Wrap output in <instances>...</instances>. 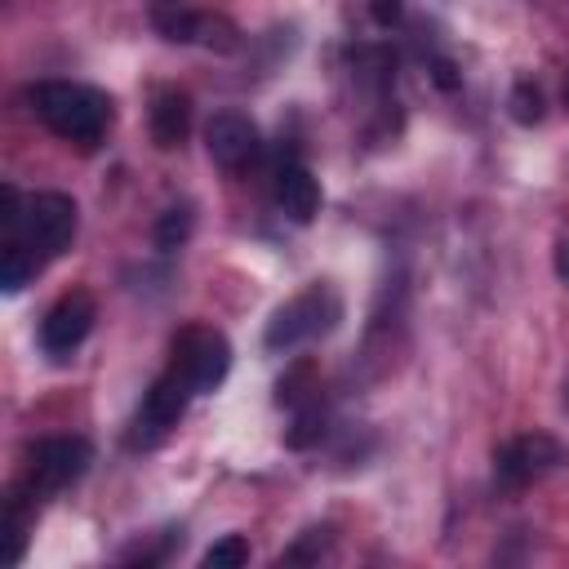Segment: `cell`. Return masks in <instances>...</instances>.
Wrapping results in <instances>:
<instances>
[{"label": "cell", "instance_id": "1", "mask_svg": "<svg viewBox=\"0 0 569 569\" xmlns=\"http://www.w3.org/2000/svg\"><path fill=\"white\" fill-rule=\"evenodd\" d=\"M31 111L62 138L76 147H98L111 129V98L93 84H76V80H40L27 89Z\"/></svg>", "mask_w": 569, "mask_h": 569}, {"label": "cell", "instance_id": "2", "mask_svg": "<svg viewBox=\"0 0 569 569\" xmlns=\"http://www.w3.org/2000/svg\"><path fill=\"white\" fill-rule=\"evenodd\" d=\"M338 320H342V298H338L329 284H311V289H302L298 298H289V302L267 320L262 347H267V351H293V347H302L307 338L329 333Z\"/></svg>", "mask_w": 569, "mask_h": 569}, {"label": "cell", "instance_id": "3", "mask_svg": "<svg viewBox=\"0 0 569 569\" xmlns=\"http://www.w3.org/2000/svg\"><path fill=\"white\" fill-rule=\"evenodd\" d=\"M76 222H80V209L71 196L62 191H36L22 200V213L13 227H4V236H18L27 240L40 258H58L71 249L76 240Z\"/></svg>", "mask_w": 569, "mask_h": 569}, {"label": "cell", "instance_id": "4", "mask_svg": "<svg viewBox=\"0 0 569 569\" xmlns=\"http://www.w3.org/2000/svg\"><path fill=\"white\" fill-rule=\"evenodd\" d=\"M169 351H173V365L169 369L191 387V396L213 391L227 378V369H231V342L218 329H209V325L178 329Z\"/></svg>", "mask_w": 569, "mask_h": 569}, {"label": "cell", "instance_id": "5", "mask_svg": "<svg viewBox=\"0 0 569 569\" xmlns=\"http://www.w3.org/2000/svg\"><path fill=\"white\" fill-rule=\"evenodd\" d=\"M187 396H191V387L169 369V373H160L147 391H142V405H138V413H133V422H129V449H151V445H160L173 427H178V418L187 413Z\"/></svg>", "mask_w": 569, "mask_h": 569}, {"label": "cell", "instance_id": "6", "mask_svg": "<svg viewBox=\"0 0 569 569\" xmlns=\"http://www.w3.org/2000/svg\"><path fill=\"white\" fill-rule=\"evenodd\" d=\"M565 462H569V449H565L556 436L533 431V436L507 440V445L498 449V458H493V471H498V480H502L507 489H525V485L542 480L547 471H556V467H565Z\"/></svg>", "mask_w": 569, "mask_h": 569}, {"label": "cell", "instance_id": "7", "mask_svg": "<svg viewBox=\"0 0 569 569\" xmlns=\"http://www.w3.org/2000/svg\"><path fill=\"white\" fill-rule=\"evenodd\" d=\"M93 320H98V302H93V293H84V289L62 293V298L44 311V320H40V347H44V356L67 360V356L89 338Z\"/></svg>", "mask_w": 569, "mask_h": 569}, {"label": "cell", "instance_id": "8", "mask_svg": "<svg viewBox=\"0 0 569 569\" xmlns=\"http://www.w3.org/2000/svg\"><path fill=\"white\" fill-rule=\"evenodd\" d=\"M89 462H93V449L84 436H44L31 445V489L53 493V489L80 480Z\"/></svg>", "mask_w": 569, "mask_h": 569}, {"label": "cell", "instance_id": "9", "mask_svg": "<svg viewBox=\"0 0 569 569\" xmlns=\"http://www.w3.org/2000/svg\"><path fill=\"white\" fill-rule=\"evenodd\" d=\"M204 147H209V160L218 169H231L236 173V169H244L258 156L262 138H258V124L244 111H218L204 124Z\"/></svg>", "mask_w": 569, "mask_h": 569}, {"label": "cell", "instance_id": "10", "mask_svg": "<svg viewBox=\"0 0 569 569\" xmlns=\"http://www.w3.org/2000/svg\"><path fill=\"white\" fill-rule=\"evenodd\" d=\"M156 27L164 31V40L173 44H204V49H218V53H231L240 44V31L218 18V13H191V9H160L156 13Z\"/></svg>", "mask_w": 569, "mask_h": 569}, {"label": "cell", "instance_id": "11", "mask_svg": "<svg viewBox=\"0 0 569 569\" xmlns=\"http://www.w3.org/2000/svg\"><path fill=\"white\" fill-rule=\"evenodd\" d=\"M276 204L293 222H311L320 213V182L307 164H284L276 173Z\"/></svg>", "mask_w": 569, "mask_h": 569}, {"label": "cell", "instance_id": "12", "mask_svg": "<svg viewBox=\"0 0 569 569\" xmlns=\"http://www.w3.org/2000/svg\"><path fill=\"white\" fill-rule=\"evenodd\" d=\"M187 129H191V98L182 89H160L151 98V138H156V147H164V151L182 147Z\"/></svg>", "mask_w": 569, "mask_h": 569}, {"label": "cell", "instance_id": "13", "mask_svg": "<svg viewBox=\"0 0 569 569\" xmlns=\"http://www.w3.org/2000/svg\"><path fill=\"white\" fill-rule=\"evenodd\" d=\"M40 267H44V258H40L27 240L4 236V253H0V284H4V293L27 289V284L36 280V271H40Z\"/></svg>", "mask_w": 569, "mask_h": 569}, {"label": "cell", "instance_id": "14", "mask_svg": "<svg viewBox=\"0 0 569 569\" xmlns=\"http://www.w3.org/2000/svg\"><path fill=\"white\" fill-rule=\"evenodd\" d=\"M316 365L311 360H298V365H289L284 373H280V382H276V405H289V409H298V405H307V400H316Z\"/></svg>", "mask_w": 569, "mask_h": 569}, {"label": "cell", "instance_id": "15", "mask_svg": "<svg viewBox=\"0 0 569 569\" xmlns=\"http://www.w3.org/2000/svg\"><path fill=\"white\" fill-rule=\"evenodd\" d=\"M27 525H31V516H27V498L22 493H9V502H4V565H18L22 560V551H27Z\"/></svg>", "mask_w": 569, "mask_h": 569}, {"label": "cell", "instance_id": "16", "mask_svg": "<svg viewBox=\"0 0 569 569\" xmlns=\"http://www.w3.org/2000/svg\"><path fill=\"white\" fill-rule=\"evenodd\" d=\"M507 107H511V120L516 124H538L542 120V89L533 80H516Z\"/></svg>", "mask_w": 569, "mask_h": 569}, {"label": "cell", "instance_id": "17", "mask_svg": "<svg viewBox=\"0 0 569 569\" xmlns=\"http://www.w3.org/2000/svg\"><path fill=\"white\" fill-rule=\"evenodd\" d=\"M320 431H325V418H320L316 400H307V405H298V418H293V427L284 431V445H289V449H307L311 440H320Z\"/></svg>", "mask_w": 569, "mask_h": 569}, {"label": "cell", "instance_id": "18", "mask_svg": "<svg viewBox=\"0 0 569 569\" xmlns=\"http://www.w3.org/2000/svg\"><path fill=\"white\" fill-rule=\"evenodd\" d=\"M240 565H249V542L240 533H227L204 551V569H240Z\"/></svg>", "mask_w": 569, "mask_h": 569}, {"label": "cell", "instance_id": "19", "mask_svg": "<svg viewBox=\"0 0 569 569\" xmlns=\"http://www.w3.org/2000/svg\"><path fill=\"white\" fill-rule=\"evenodd\" d=\"M187 236H191V213H187V209H169V213L156 222V244H160L164 253H173Z\"/></svg>", "mask_w": 569, "mask_h": 569}, {"label": "cell", "instance_id": "20", "mask_svg": "<svg viewBox=\"0 0 569 569\" xmlns=\"http://www.w3.org/2000/svg\"><path fill=\"white\" fill-rule=\"evenodd\" d=\"M400 18V0H373V22L378 27H391Z\"/></svg>", "mask_w": 569, "mask_h": 569}, {"label": "cell", "instance_id": "21", "mask_svg": "<svg viewBox=\"0 0 569 569\" xmlns=\"http://www.w3.org/2000/svg\"><path fill=\"white\" fill-rule=\"evenodd\" d=\"M556 276L569 284V240H560V244H556Z\"/></svg>", "mask_w": 569, "mask_h": 569}, {"label": "cell", "instance_id": "22", "mask_svg": "<svg viewBox=\"0 0 569 569\" xmlns=\"http://www.w3.org/2000/svg\"><path fill=\"white\" fill-rule=\"evenodd\" d=\"M565 107H569V80H565Z\"/></svg>", "mask_w": 569, "mask_h": 569}]
</instances>
